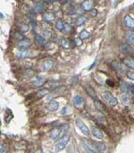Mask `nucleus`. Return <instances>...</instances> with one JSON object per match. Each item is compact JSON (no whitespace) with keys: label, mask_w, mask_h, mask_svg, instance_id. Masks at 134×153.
Listing matches in <instances>:
<instances>
[{"label":"nucleus","mask_w":134,"mask_h":153,"mask_svg":"<svg viewBox=\"0 0 134 153\" xmlns=\"http://www.w3.org/2000/svg\"><path fill=\"white\" fill-rule=\"evenodd\" d=\"M43 20L46 21L47 22H53L55 20V16L54 14V13L52 12H46L43 14Z\"/></svg>","instance_id":"nucleus-12"},{"label":"nucleus","mask_w":134,"mask_h":153,"mask_svg":"<svg viewBox=\"0 0 134 153\" xmlns=\"http://www.w3.org/2000/svg\"><path fill=\"white\" fill-rule=\"evenodd\" d=\"M102 97H103L104 100H106V102L111 107H114L118 104V100H117V99L115 98V97H114L112 95V93L110 91H105L102 93Z\"/></svg>","instance_id":"nucleus-2"},{"label":"nucleus","mask_w":134,"mask_h":153,"mask_svg":"<svg viewBox=\"0 0 134 153\" xmlns=\"http://www.w3.org/2000/svg\"><path fill=\"white\" fill-rule=\"evenodd\" d=\"M90 16H93V17H96L97 14V10L95 9V8H93V9H91L90 11H89Z\"/></svg>","instance_id":"nucleus-37"},{"label":"nucleus","mask_w":134,"mask_h":153,"mask_svg":"<svg viewBox=\"0 0 134 153\" xmlns=\"http://www.w3.org/2000/svg\"><path fill=\"white\" fill-rule=\"evenodd\" d=\"M32 1H39V0H32Z\"/></svg>","instance_id":"nucleus-46"},{"label":"nucleus","mask_w":134,"mask_h":153,"mask_svg":"<svg viewBox=\"0 0 134 153\" xmlns=\"http://www.w3.org/2000/svg\"><path fill=\"white\" fill-rule=\"evenodd\" d=\"M33 75H34V71H33L32 69H28V70H26V72H25V76H26L27 78H30Z\"/></svg>","instance_id":"nucleus-35"},{"label":"nucleus","mask_w":134,"mask_h":153,"mask_svg":"<svg viewBox=\"0 0 134 153\" xmlns=\"http://www.w3.org/2000/svg\"><path fill=\"white\" fill-rule=\"evenodd\" d=\"M95 149L98 152H103L106 150V146L103 142H94Z\"/></svg>","instance_id":"nucleus-19"},{"label":"nucleus","mask_w":134,"mask_h":153,"mask_svg":"<svg viewBox=\"0 0 134 153\" xmlns=\"http://www.w3.org/2000/svg\"><path fill=\"white\" fill-rule=\"evenodd\" d=\"M30 46H31V41L29 39H22L18 43V47L20 49H26V48H29Z\"/></svg>","instance_id":"nucleus-7"},{"label":"nucleus","mask_w":134,"mask_h":153,"mask_svg":"<svg viewBox=\"0 0 134 153\" xmlns=\"http://www.w3.org/2000/svg\"><path fill=\"white\" fill-rule=\"evenodd\" d=\"M84 144H85V147L88 152H97L96 149H95V145L94 142H92L89 140H86L84 141Z\"/></svg>","instance_id":"nucleus-16"},{"label":"nucleus","mask_w":134,"mask_h":153,"mask_svg":"<svg viewBox=\"0 0 134 153\" xmlns=\"http://www.w3.org/2000/svg\"><path fill=\"white\" fill-rule=\"evenodd\" d=\"M44 8V3L42 1H39L36 4V5L34 6V9H33V12H34L35 14H39L40 13L41 11L43 10Z\"/></svg>","instance_id":"nucleus-22"},{"label":"nucleus","mask_w":134,"mask_h":153,"mask_svg":"<svg viewBox=\"0 0 134 153\" xmlns=\"http://www.w3.org/2000/svg\"><path fill=\"white\" fill-rule=\"evenodd\" d=\"M0 152H6V147L5 145H1L0 146Z\"/></svg>","instance_id":"nucleus-40"},{"label":"nucleus","mask_w":134,"mask_h":153,"mask_svg":"<svg viewBox=\"0 0 134 153\" xmlns=\"http://www.w3.org/2000/svg\"><path fill=\"white\" fill-rule=\"evenodd\" d=\"M119 48H120V51L122 53V54H125V55H131L132 54V48L131 47V45L127 44V43H122L119 46Z\"/></svg>","instance_id":"nucleus-6"},{"label":"nucleus","mask_w":134,"mask_h":153,"mask_svg":"<svg viewBox=\"0 0 134 153\" xmlns=\"http://www.w3.org/2000/svg\"><path fill=\"white\" fill-rule=\"evenodd\" d=\"M60 44H61V46H62L64 48H65V49H68V48L70 47V42L68 41V39H61Z\"/></svg>","instance_id":"nucleus-28"},{"label":"nucleus","mask_w":134,"mask_h":153,"mask_svg":"<svg viewBox=\"0 0 134 153\" xmlns=\"http://www.w3.org/2000/svg\"><path fill=\"white\" fill-rule=\"evenodd\" d=\"M87 21H88V18L86 17V16L81 15L77 18V20H76V22H76L77 26H81V25H83V24H85Z\"/></svg>","instance_id":"nucleus-21"},{"label":"nucleus","mask_w":134,"mask_h":153,"mask_svg":"<svg viewBox=\"0 0 134 153\" xmlns=\"http://www.w3.org/2000/svg\"><path fill=\"white\" fill-rule=\"evenodd\" d=\"M48 94V90L47 89H42V90H40L39 91L37 92V98L41 99L43 98V97L47 96Z\"/></svg>","instance_id":"nucleus-26"},{"label":"nucleus","mask_w":134,"mask_h":153,"mask_svg":"<svg viewBox=\"0 0 134 153\" xmlns=\"http://www.w3.org/2000/svg\"><path fill=\"white\" fill-rule=\"evenodd\" d=\"M55 28L59 31H63V30H64V22L61 19H58V20L55 21Z\"/></svg>","instance_id":"nucleus-27"},{"label":"nucleus","mask_w":134,"mask_h":153,"mask_svg":"<svg viewBox=\"0 0 134 153\" xmlns=\"http://www.w3.org/2000/svg\"><path fill=\"white\" fill-rule=\"evenodd\" d=\"M124 25L129 29H134V18H132L131 15L126 14L123 18Z\"/></svg>","instance_id":"nucleus-5"},{"label":"nucleus","mask_w":134,"mask_h":153,"mask_svg":"<svg viewBox=\"0 0 134 153\" xmlns=\"http://www.w3.org/2000/svg\"><path fill=\"white\" fill-rule=\"evenodd\" d=\"M47 108L49 111H51V112L57 111L58 108H59V103H58L56 100H51L47 103Z\"/></svg>","instance_id":"nucleus-9"},{"label":"nucleus","mask_w":134,"mask_h":153,"mask_svg":"<svg viewBox=\"0 0 134 153\" xmlns=\"http://www.w3.org/2000/svg\"><path fill=\"white\" fill-rule=\"evenodd\" d=\"M46 82H47L46 78L38 77V78H36L34 81H33L32 83H31V85H32L33 88H39V87H41V86H43Z\"/></svg>","instance_id":"nucleus-8"},{"label":"nucleus","mask_w":134,"mask_h":153,"mask_svg":"<svg viewBox=\"0 0 134 153\" xmlns=\"http://www.w3.org/2000/svg\"><path fill=\"white\" fill-rule=\"evenodd\" d=\"M63 30L64 32H66V33H70V32L72 30V27L69 23H64V30Z\"/></svg>","instance_id":"nucleus-32"},{"label":"nucleus","mask_w":134,"mask_h":153,"mask_svg":"<svg viewBox=\"0 0 134 153\" xmlns=\"http://www.w3.org/2000/svg\"><path fill=\"white\" fill-rule=\"evenodd\" d=\"M125 39L126 41L129 43V45L134 46V31L133 30H129L125 33Z\"/></svg>","instance_id":"nucleus-14"},{"label":"nucleus","mask_w":134,"mask_h":153,"mask_svg":"<svg viewBox=\"0 0 134 153\" xmlns=\"http://www.w3.org/2000/svg\"><path fill=\"white\" fill-rule=\"evenodd\" d=\"M62 131H63V129L61 127H56V128L53 129V130L50 132V137H51L53 140L57 139L58 137L61 135Z\"/></svg>","instance_id":"nucleus-13"},{"label":"nucleus","mask_w":134,"mask_h":153,"mask_svg":"<svg viewBox=\"0 0 134 153\" xmlns=\"http://www.w3.org/2000/svg\"><path fill=\"white\" fill-rule=\"evenodd\" d=\"M76 125L78 126V128L80 129V131L84 134V135H89V127L84 124V122H83L82 120L81 119H77L76 120Z\"/></svg>","instance_id":"nucleus-3"},{"label":"nucleus","mask_w":134,"mask_h":153,"mask_svg":"<svg viewBox=\"0 0 134 153\" xmlns=\"http://www.w3.org/2000/svg\"><path fill=\"white\" fill-rule=\"evenodd\" d=\"M127 91H128V92L134 94V84L127 83Z\"/></svg>","instance_id":"nucleus-36"},{"label":"nucleus","mask_w":134,"mask_h":153,"mask_svg":"<svg viewBox=\"0 0 134 153\" xmlns=\"http://www.w3.org/2000/svg\"><path fill=\"white\" fill-rule=\"evenodd\" d=\"M122 63L126 66H128V67H130L131 69H134V59L133 58H124L123 61H122Z\"/></svg>","instance_id":"nucleus-20"},{"label":"nucleus","mask_w":134,"mask_h":153,"mask_svg":"<svg viewBox=\"0 0 134 153\" xmlns=\"http://www.w3.org/2000/svg\"><path fill=\"white\" fill-rule=\"evenodd\" d=\"M75 43H76V46H81L82 45V39H81L80 38L75 39Z\"/></svg>","instance_id":"nucleus-39"},{"label":"nucleus","mask_w":134,"mask_h":153,"mask_svg":"<svg viewBox=\"0 0 134 153\" xmlns=\"http://www.w3.org/2000/svg\"><path fill=\"white\" fill-rule=\"evenodd\" d=\"M86 91L88 92V94L91 97L92 99H94V100H96V99H97V95H96L95 91L93 90V88H91V87L88 86V87L86 88Z\"/></svg>","instance_id":"nucleus-24"},{"label":"nucleus","mask_w":134,"mask_h":153,"mask_svg":"<svg viewBox=\"0 0 134 153\" xmlns=\"http://www.w3.org/2000/svg\"><path fill=\"white\" fill-rule=\"evenodd\" d=\"M69 141H70V135L69 134L64 135L62 138H60L59 140L56 141L55 146V151L59 152V151L63 150L66 147V145H67V143L69 142Z\"/></svg>","instance_id":"nucleus-1"},{"label":"nucleus","mask_w":134,"mask_h":153,"mask_svg":"<svg viewBox=\"0 0 134 153\" xmlns=\"http://www.w3.org/2000/svg\"><path fill=\"white\" fill-rule=\"evenodd\" d=\"M95 106H96V108H97V110L101 111V112H103V111L106 110V107H105L104 105H103L101 102H100L99 100H97V99L95 100Z\"/></svg>","instance_id":"nucleus-25"},{"label":"nucleus","mask_w":134,"mask_h":153,"mask_svg":"<svg viewBox=\"0 0 134 153\" xmlns=\"http://www.w3.org/2000/svg\"><path fill=\"white\" fill-rule=\"evenodd\" d=\"M0 18H2V19L4 18V16L2 15V14H1V13H0Z\"/></svg>","instance_id":"nucleus-45"},{"label":"nucleus","mask_w":134,"mask_h":153,"mask_svg":"<svg viewBox=\"0 0 134 153\" xmlns=\"http://www.w3.org/2000/svg\"><path fill=\"white\" fill-rule=\"evenodd\" d=\"M52 31L51 30H45L44 31V34H43V38L44 39H50V38H51L52 37Z\"/></svg>","instance_id":"nucleus-34"},{"label":"nucleus","mask_w":134,"mask_h":153,"mask_svg":"<svg viewBox=\"0 0 134 153\" xmlns=\"http://www.w3.org/2000/svg\"><path fill=\"white\" fill-rule=\"evenodd\" d=\"M122 100L124 104H127L130 100V96L128 93H123L122 97Z\"/></svg>","instance_id":"nucleus-33"},{"label":"nucleus","mask_w":134,"mask_h":153,"mask_svg":"<svg viewBox=\"0 0 134 153\" xmlns=\"http://www.w3.org/2000/svg\"><path fill=\"white\" fill-rule=\"evenodd\" d=\"M91 130H92V134H93V136H95L97 139H103L104 133L99 128H97V126H92Z\"/></svg>","instance_id":"nucleus-11"},{"label":"nucleus","mask_w":134,"mask_h":153,"mask_svg":"<svg viewBox=\"0 0 134 153\" xmlns=\"http://www.w3.org/2000/svg\"><path fill=\"white\" fill-rule=\"evenodd\" d=\"M29 29H30V27L26 23H22L19 26V30H20L21 32H27L29 30Z\"/></svg>","instance_id":"nucleus-30"},{"label":"nucleus","mask_w":134,"mask_h":153,"mask_svg":"<svg viewBox=\"0 0 134 153\" xmlns=\"http://www.w3.org/2000/svg\"><path fill=\"white\" fill-rule=\"evenodd\" d=\"M70 46L72 47H74L75 46H76V43H75V40H71L70 41Z\"/></svg>","instance_id":"nucleus-41"},{"label":"nucleus","mask_w":134,"mask_h":153,"mask_svg":"<svg viewBox=\"0 0 134 153\" xmlns=\"http://www.w3.org/2000/svg\"><path fill=\"white\" fill-rule=\"evenodd\" d=\"M94 5H95V0H84V1L81 4V7L82 10L89 12L91 9H93Z\"/></svg>","instance_id":"nucleus-4"},{"label":"nucleus","mask_w":134,"mask_h":153,"mask_svg":"<svg viewBox=\"0 0 134 153\" xmlns=\"http://www.w3.org/2000/svg\"><path fill=\"white\" fill-rule=\"evenodd\" d=\"M30 56V50H29L28 48L26 49H20V51L17 53V56L19 58H29Z\"/></svg>","instance_id":"nucleus-17"},{"label":"nucleus","mask_w":134,"mask_h":153,"mask_svg":"<svg viewBox=\"0 0 134 153\" xmlns=\"http://www.w3.org/2000/svg\"><path fill=\"white\" fill-rule=\"evenodd\" d=\"M54 61L51 60V59H47V60H45L43 63H42V68L44 71H48L50 69H52L53 66H54Z\"/></svg>","instance_id":"nucleus-15"},{"label":"nucleus","mask_w":134,"mask_h":153,"mask_svg":"<svg viewBox=\"0 0 134 153\" xmlns=\"http://www.w3.org/2000/svg\"><path fill=\"white\" fill-rule=\"evenodd\" d=\"M113 67L118 72H120V74H125V72H127L125 67L123 66V64H121L113 63Z\"/></svg>","instance_id":"nucleus-18"},{"label":"nucleus","mask_w":134,"mask_h":153,"mask_svg":"<svg viewBox=\"0 0 134 153\" xmlns=\"http://www.w3.org/2000/svg\"><path fill=\"white\" fill-rule=\"evenodd\" d=\"M64 114H66V108H64L63 110H62V115H64Z\"/></svg>","instance_id":"nucleus-44"},{"label":"nucleus","mask_w":134,"mask_h":153,"mask_svg":"<svg viewBox=\"0 0 134 153\" xmlns=\"http://www.w3.org/2000/svg\"><path fill=\"white\" fill-rule=\"evenodd\" d=\"M57 0H48V3L49 4H54L55 2H56Z\"/></svg>","instance_id":"nucleus-43"},{"label":"nucleus","mask_w":134,"mask_h":153,"mask_svg":"<svg viewBox=\"0 0 134 153\" xmlns=\"http://www.w3.org/2000/svg\"><path fill=\"white\" fill-rule=\"evenodd\" d=\"M35 42L38 43L39 45L42 46L44 44V38L41 36V35H39V34H37L35 36Z\"/></svg>","instance_id":"nucleus-29"},{"label":"nucleus","mask_w":134,"mask_h":153,"mask_svg":"<svg viewBox=\"0 0 134 153\" xmlns=\"http://www.w3.org/2000/svg\"><path fill=\"white\" fill-rule=\"evenodd\" d=\"M89 36H90L89 32L88 30H81V31L80 32V34H79V38H80L81 39H82V40H83V39H89Z\"/></svg>","instance_id":"nucleus-23"},{"label":"nucleus","mask_w":134,"mask_h":153,"mask_svg":"<svg viewBox=\"0 0 134 153\" xmlns=\"http://www.w3.org/2000/svg\"><path fill=\"white\" fill-rule=\"evenodd\" d=\"M59 85H60V83H58V82H55V81H52V82H49L48 83V87L50 89H52V90H54V89H56L58 87H60Z\"/></svg>","instance_id":"nucleus-31"},{"label":"nucleus","mask_w":134,"mask_h":153,"mask_svg":"<svg viewBox=\"0 0 134 153\" xmlns=\"http://www.w3.org/2000/svg\"><path fill=\"white\" fill-rule=\"evenodd\" d=\"M126 75L129 79L134 81V72H126Z\"/></svg>","instance_id":"nucleus-38"},{"label":"nucleus","mask_w":134,"mask_h":153,"mask_svg":"<svg viewBox=\"0 0 134 153\" xmlns=\"http://www.w3.org/2000/svg\"><path fill=\"white\" fill-rule=\"evenodd\" d=\"M15 36H16V37H15L16 39H22V35L21 36V34H20V33H16V34H15Z\"/></svg>","instance_id":"nucleus-42"},{"label":"nucleus","mask_w":134,"mask_h":153,"mask_svg":"<svg viewBox=\"0 0 134 153\" xmlns=\"http://www.w3.org/2000/svg\"><path fill=\"white\" fill-rule=\"evenodd\" d=\"M73 104L76 108H81L84 105V100L81 95H76L73 98Z\"/></svg>","instance_id":"nucleus-10"}]
</instances>
